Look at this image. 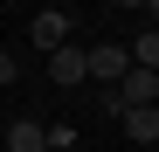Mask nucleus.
Instances as JSON below:
<instances>
[{"mask_svg":"<svg viewBox=\"0 0 159 152\" xmlns=\"http://www.w3.org/2000/svg\"><path fill=\"white\" fill-rule=\"evenodd\" d=\"M90 76H97L104 90H118L125 76H131V48H125V42H97V48H90Z\"/></svg>","mask_w":159,"mask_h":152,"instance_id":"nucleus-1","label":"nucleus"},{"mask_svg":"<svg viewBox=\"0 0 159 152\" xmlns=\"http://www.w3.org/2000/svg\"><path fill=\"white\" fill-rule=\"evenodd\" d=\"M118 97H125V111H152L159 104V69H139V62H131V76L118 83Z\"/></svg>","mask_w":159,"mask_h":152,"instance_id":"nucleus-2","label":"nucleus"},{"mask_svg":"<svg viewBox=\"0 0 159 152\" xmlns=\"http://www.w3.org/2000/svg\"><path fill=\"white\" fill-rule=\"evenodd\" d=\"M28 35H35V48L56 56V48H69V14H62V7H42V14L28 21Z\"/></svg>","mask_w":159,"mask_h":152,"instance_id":"nucleus-3","label":"nucleus"},{"mask_svg":"<svg viewBox=\"0 0 159 152\" xmlns=\"http://www.w3.org/2000/svg\"><path fill=\"white\" fill-rule=\"evenodd\" d=\"M48 76H56V83H83V76H90V48H56V56H48Z\"/></svg>","mask_w":159,"mask_h":152,"instance_id":"nucleus-4","label":"nucleus"},{"mask_svg":"<svg viewBox=\"0 0 159 152\" xmlns=\"http://www.w3.org/2000/svg\"><path fill=\"white\" fill-rule=\"evenodd\" d=\"M7 152H48V124H35V118H21L14 132H7Z\"/></svg>","mask_w":159,"mask_h":152,"instance_id":"nucleus-5","label":"nucleus"},{"mask_svg":"<svg viewBox=\"0 0 159 152\" xmlns=\"http://www.w3.org/2000/svg\"><path fill=\"white\" fill-rule=\"evenodd\" d=\"M125 132L139 138V145H152V138H159V104H152V111H125Z\"/></svg>","mask_w":159,"mask_h":152,"instance_id":"nucleus-6","label":"nucleus"},{"mask_svg":"<svg viewBox=\"0 0 159 152\" xmlns=\"http://www.w3.org/2000/svg\"><path fill=\"white\" fill-rule=\"evenodd\" d=\"M131 62H139V69H159V28H145V35H139V48H131Z\"/></svg>","mask_w":159,"mask_h":152,"instance_id":"nucleus-7","label":"nucleus"},{"mask_svg":"<svg viewBox=\"0 0 159 152\" xmlns=\"http://www.w3.org/2000/svg\"><path fill=\"white\" fill-rule=\"evenodd\" d=\"M14 76H21V62H14V48H0V90H7Z\"/></svg>","mask_w":159,"mask_h":152,"instance_id":"nucleus-8","label":"nucleus"}]
</instances>
